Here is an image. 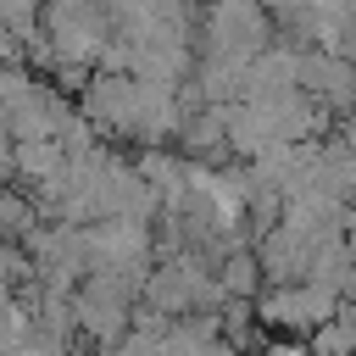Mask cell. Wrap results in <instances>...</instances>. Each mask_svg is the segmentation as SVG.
I'll list each match as a JSON object with an SVG mask.
<instances>
[{
  "label": "cell",
  "instance_id": "cell-1",
  "mask_svg": "<svg viewBox=\"0 0 356 356\" xmlns=\"http://www.w3.org/2000/svg\"><path fill=\"white\" fill-rule=\"evenodd\" d=\"M295 89L317 111H356V61H339L328 50H300Z\"/></svg>",
  "mask_w": 356,
  "mask_h": 356
},
{
  "label": "cell",
  "instance_id": "cell-2",
  "mask_svg": "<svg viewBox=\"0 0 356 356\" xmlns=\"http://www.w3.org/2000/svg\"><path fill=\"white\" fill-rule=\"evenodd\" d=\"M28 228H33V206H28L22 195L0 189V234H6V239H17V234H28Z\"/></svg>",
  "mask_w": 356,
  "mask_h": 356
}]
</instances>
